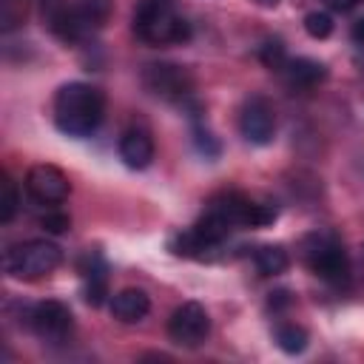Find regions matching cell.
Instances as JSON below:
<instances>
[{"mask_svg":"<svg viewBox=\"0 0 364 364\" xmlns=\"http://www.w3.org/2000/svg\"><path fill=\"white\" fill-rule=\"evenodd\" d=\"M253 264L262 276H279L287 270L290 264V256L282 245H262L256 253H253Z\"/></svg>","mask_w":364,"mask_h":364,"instance_id":"cell-16","label":"cell"},{"mask_svg":"<svg viewBox=\"0 0 364 364\" xmlns=\"http://www.w3.org/2000/svg\"><path fill=\"white\" fill-rule=\"evenodd\" d=\"M148 310H151V299L139 287H125V290H119V293L111 296V316L117 321H122V324L142 321L148 316Z\"/></svg>","mask_w":364,"mask_h":364,"instance_id":"cell-14","label":"cell"},{"mask_svg":"<svg viewBox=\"0 0 364 364\" xmlns=\"http://www.w3.org/2000/svg\"><path fill=\"white\" fill-rule=\"evenodd\" d=\"M350 34H353V40H355L358 46H364V17H358V20L353 23V28H350Z\"/></svg>","mask_w":364,"mask_h":364,"instance_id":"cell-25","label":"cell"},{"mask_svg":"<svg viewBox=\"0 0 364 364\" xmlns=\"http://www.w3.org/2000/svg\"><path fill=\"white\" fill-rule=\"evenodd\" d=\"M193 142H196L199 154H205V156H219V142L213 139V134H210L208 128L193 125Z\"/></svg>","mask_w":364,"mask_h":364,"instance_id":"cell-22","label":"cell"},{"mask_svg":"<svg viewBox=\"0 0 364 364\" xmlns=\"http://www.w3.org/2000/svg\"><path fill=\"white\" fill-rule=\"evenodd\" d=\"M26 191L40 205H60L68 199L71 182L57 165H34L26 173Z\"/></svg>","mask_w":364,"mask_h":364,"instance_id":"cell-11","label":"cell"},{"mask_svg":"<svg viewBox=\"0 0 364 364\" xmlns=\"http://www.w3.org/2000/svg\"><path fill=\"white\" fill-rule=\"evenodd\" d=\"M253 3H259V6H264V9H273V6H279V0H253Z\"/></svg>","mask_w":364,"mask_h":364,"instance_id":"cell-26","label":"cell"},{"mask_svg":"<svg viewBox=\"0 0 364 364\" xmlns=\"http://www.w3.org/2000/svg\"><path fill=\"white\" fill-rule=\"evenodd\" d=\"M105 117V97L88 82H65L54 94V125L74 139L91 136Z\"/></svg>","mask_w":364,"mask_h":364,"instance_id":"cell-1","label":"cell"},{"mask_svg":"<svg viewBox=\"0 0 364 364\" xmlns=\"http://www.w3.org/2000/svg\"><path fill=\"white\" fill-rule=\"evenodd\" d=\"M273 338H276V344L287 353V355H296V353H304L307 350V330L304 327H299V324H293V321H282L276 330H273Z\"/></svg>","mask_w":364,"mask_h":364,"instance_id":"cell-17","label":"cell"},{"mask_svg":"<svg viewBox=\"0 0 364 364\" xmlns=\"http://www.w3.org/2000/svg\"><path fill=\"white\" fill-rule=\"evenodd\" d=\"M282 74H284L287 82L296 85V88H313V85H318L321 80H327L324 63H318V60H313V57H287Z\"/></svg>","mask_w":364,"mask_h":364,"instance_id":"cell-15","label":"cell"},{"mask_svg":"<svg viewBox=\"0 0 364 364\" xmlns=\"http://www.w3.org/2000/svg\"><path fill=\"white\" fill-rule=\"evenodd\" d=\"M259 60H262V65L264 68H270V71H282L284 68V63H287V51H284V46H282V40H264L262 46H259Z\"/></svg>","mask_w":364,"mask_h":364,"instance_id":"cell-18","label":"cell"},{"mask_svg":"<svg viewBox=\"0 0 364 364\" xmlns=\"http://www.w3.org/2000/svg\"><path fill=\"white\" fill-rule=\"evenodd\" d=\"M239 134L250 145H267L276 136V111L264 97H247L239 108Z\"/></svg>","mask_w":364,"mask_h":364,"instance_id":"cell-9","label":"cell"},{"mask_svg":"<svg viewBox=\"0 0 364 364\" xmlns=\"http://www.w3.org/2000/svg\"><path fill=\"white\" fill-rule=\"evenodd\" d=\"M80 273H82V299L91 304V307H100L108 296V267H105V259L100 253H85L82 262H80Z\"/></svg>","mask_w":364,"mask_h":364,"instance_id":"cell-12","label":"cell"},{"mask_svg":"<svg viewBox=\"0 0 364 364\" xmlns=\"http://www.w3.org/2000/svg\"><path fill=\"white\" fill-rule=\"evenodd\" d=\"M330 9H336V11H350V9H355L361 0H324Z\"/></svg>","mask_w":364,"mask_h":364,"instance_id":"cell-24","label":"cell"},{"mask_svg":"<svg viewBox=\"0 0 364 364\" xmlns=\"http://www.w3.org/2000/svg\"><path fill=\"white\" fill-rule=\"evenodd\" d=\"M17 208H20V191H17V182L6 173V176H3V208H0V222L9 225V222L14 219V213H17Z\"/></svg>","mask_w":364,"mask_h":364,"instance_id":"cell-20","label":"cell"},{"mask_svg":"<svg viewBox=\"0 0 364 364\" xmlns=\"http://www.w3.org/2000/svg\"><path fill=\"white\" fill-rule=\"evenodd\" d=\"M299 250H301V262L318 279H324L330 284H347L350 262H347V253H344V247L338 245V239L333 233H324V230L307 233L301 239Z\"/></svg>","mask_w":364,"mask_h":364,"instance_id":"cell-3","label":"cell"},{"mask_svg":"<svg viewBox=\"0 0 364 364\" xmlns=\"http://www.w3.org/2000/svg\"><path fill=\"white\" fill-rule=\"evenodd\" d=\"M208 210L219 213L230 228H264L276 222V208L267 202H256L245 193L225 191L208 202Z\"/></svg>","mask_w":364,"mask_h":364,"instance_id":"cell-5","label":"cell"},{"mask_svg":"<svg viewBox=\"0 0 364 364\" xmlns=\"http://www.w3.org/2000/svg\"><path fill=\"white\" fill-rule=\"evenodd\" d=\"M208 333H210V316L199 301L179 304L168 318V336L179 347L193 350L208 338Z\"/></svg>","mask_w":364,"mask_h":364,"instance_id":"cell-8","label":"cell"},{"mask_svg":"<svg viewBox=\"0 0 364 364\" xmlns=\"http://www.w3.org/2000/svg\"><path fill=\"white\" fill-rule=\"evenodd\" d=\"M26 318H28L26 324L31 327V333H34L37 338H43V341H51V344L63 341V338L71 333V327H74L71 310H68L63 301H54V299L37 301V304L28 310Z\"/></svg>","mask_w":364,"mask_h":364,"instance_id":"cell-10","label":"cell"},{"mask_svg":"<svg viewBox=\"0 0 364 364\" xmlns=\"http://www.w3.org/2000/svg\"><path fill=\"white\" fill-rule=\"evenodd\" d=\"M43 20L63 43H80L97 28L80 0H43Z\"/></svg>","mask_w":364,"mask_h":364,"instance_id":"cell-6","label":"cell"},{"mask_svg":"<svg viewBox=\"0 0 364 364\" xmlns=\"http://www.w3.org/2000/svg\"><path fill=\"white\" fill-rule=\"evenodd\" d=\"M60 264H63V250L48 239L20 242L9 247L3 256V270L14 279H40L57 270Z\"/></svg>","mask_w":364,"mask_h":364,"instance_id":"cell-4","label":"cell"},{"mask_svg":"<svg viewBox=\"0 0 364 364\" xmlns=\"http://www.w3.org/2000/svg\"><path fill=\"white\" fill-rule=\"evenodd\" d=\"M142 85L151 97L165 102H182L193 91V77L185 65L176 63H151L142 71Z\"/></svg>","mask_w":364,"mask_h":364,"instance_id":"cell-7","label":"cell"},{"mask_svg":"<svg viewBox=\"0 0 364 364\" xmlns=\"http://www.w3.org/2000/svg\"><path fill=\"white\" fill-rule=\"evenodd\" d=\"M40 228H43L46 233H51V236H60V233H65V230L71 228V219H68L63 210H46V213L40 216Z\"/></svg>","mask_w":364,"mask_h":364,"instance_id":"cell-21","label":"cell"},{"mask_svg":"<svg viewBox=\"0 0 364 364\" xmlns=\"http://www.w3.org/2000/svg\"><path fill=\"white\" fill-rule=\"evenodd\" d=\"M134 34L148 46L188 43L191 23L182 20L168 0H142L134 11Z\"/></svg>","mask_w":364,"mask_h":364,"instance_id":"cell-2","label":"cell"},{"mask_svg":"<svg viewBox=\"0 0 364 364\" xmlns=\"http://www.w3.org/2000/svg\"><path fill=\"white\" fill-rule=\"evenodd\" d=\"M287 304H290V293H287V290H276V293H270V307H273V310L287 307Z\"/></svg>","mask_w":364,"mask_h":364,"instance_id":"cell-23","label":"cell"},{"mask_svg":"<svg viewBox=\"0 0 364 364\" xmlns=\"http://www.w3.org/2000/svg\"><path fill=\"white\" fill-rule=\"evenodd\" d=\"M119 159L131 168V171H142L154 162V139L148 131L142 128H128L122 136H119Z\"/></svg>","mask_w":364,"mask_h":364,"instance_id":"cell-13","label":"cell"},{"mask_svg":"<svg viewBox=\"0 0 364 364\" xmlns=\"http://www.w3.org/2000/svg\"><path fill=\"white\" fill-rule=\"evenodd\" d=\"M304 31L313 40H327L333 34V17L327 11H307L304 14Z\"/></svg>","mask_w":364,"mask_h":364,"instance_id":"cell-19","label":"cell"}]
</instances>
